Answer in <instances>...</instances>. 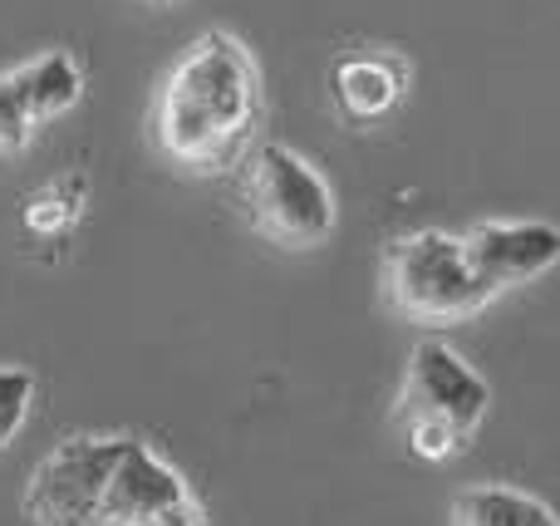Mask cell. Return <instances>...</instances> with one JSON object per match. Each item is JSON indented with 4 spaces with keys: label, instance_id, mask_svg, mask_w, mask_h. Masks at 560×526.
I'll return each instance as SVG.
<instances>
[{
    "label": "cell",
    "instance_id": "3957f363",
    "mask_svg": "<svg viewBox=\"0 0 560 526\" xmlns=\"http://www.w3.org/2000/svg\"><path fill=\"white\" fill-rule=\"evenodd\" d=\"M384 301L398 320L423 325V330H447L492 305L482 276H477L467 242L447 226H413L394 236L384 252Z\"/></svg>",
    "mask_w": 560,
    "mask_h": 526
},
{
    "label": "cell",
    "instance_id": "4fadbf2b",
    "mask_svg": "<svg viewBox=\"0 0 560 526\" xmlns=\"http://www.w3.org/2000/svg\"><path fill=\"white\" fill-rule=\"evenodd\" d=\"M143 5H177V0H143Z\"/></svg>",
    "mask_w": 560,
    "mask_h": 526
},
{
    "label": "cell",
    "instance_id": "7a4b0ae2",
    "mask_svg": "<svg viewBox=\"0 0 560 526\" xmlns=\"http://www.w3.org/2000/svg\"><path fill=\"white\" fill-rule=\"evenodd\" d=\"M492 413V384L443 340H423L408 354L404 384L394 399V429L408 458L447 463L482 433Z\"/></svg>",
    "mask_w": 560,
    "mask_h": 526
},
{
    "label": "cell",
    "instance_id": "ba28073f",
    "mask_svg": "<svg viewBox=\"0 0 560 526\" xmlns=\"http://www.w3.org/2000/svg\"><path fill=\"white\" fill-rule=\"evenodd\" d=\"M467 256H472L477 276H482L487 295H506L522 285L541 281L560 266V226L536 222V217H497V222H477L463 232Z\"/></svg>",
    "mask_w": 560,
    "mask_h": 526
},
{
    "label": "cell",
    "instance_id": "5b68a950",
    "mask_svg": "<svg viewBox=\"0 0 560 526\" xmlns=\"http://www.w3.org/2000/svg\"><path fill=\"white\" fill-rule=\"evenodd\" d=\"M128 433H74L59 448H49L35 463L25 482V512L30 526H98L104 512V492L114 478L118 458H124Z\"/></svg>",
    "mask_w": 560,
    "mask_h": 526
},
{
    "label": "cell",
    "instance_id": "9c48e42d",
    "mask_svg": "<svg viewBox=\"0 0 560 526\" xmlns=\"http://www.w3.org/2000/svg\"><path fill=\"white\" fill-rule=\"evenodd\" d=\"M408 84H413V65L398 49H359V55H345L329 69L335 108L359 128L394 114L404 104Z\"/></svg>",
    "mask_w": 560,
    "mask_h": 526
},
{
    "label": "cell",
    "instance_id": "30bf717a",
    "mask_svg": "<svg viewBox=\"0 0 560 526\" xmlns=\"http://www.w3.org/2000/svg\"><path fill=\"white\" fill-rule=\"evenodd\" d=\"M453 526H560V517L536 492H522L512 482H482L457 492Z\"/></svg>",
    "mask_w": 560,
    "mask_h": 526
},
{
    "label": "cell",
    "instance_id": "277c9868",
    "mask_svg": "<svg viewBox=\"0 0 560 526\" xmlns=\"http://www.w3.org/2000/svg\"><path fill=\"white\" fill-rule=\"evenodd\" d=\"M236 173L246 222L280 252H319L339 232V197L305 153L285 143H256Z\"/></svg>",
    "mask_w": 560,
    "mask_h": 526
},
{
    "label": "cell",
    "instance_id": "8992f818",
    "mask_svg": "<svg viewBox=\"0 0 560 526\" xmlns=\"http://www.w3.org/2000/svg\"><path fill=\"white\" fill-rule=\"evenodd\" d=\"M84 84L89 79L74 49H39L0 69V157H20L55 118L74 114Z\"/></svg>",
    "mask_w": 560,
    "mask_h": 526
},
{
    "label": "cell",
    "instance_id": "52a82bcc",
    "mask_svg": "<svg viewBox=\"0 0 560 526\" xmlns=\"http://www.w3.org/2000/svg\"><path fill=\"white\" fill-rule=\"evenodd\" d=\"M98 526H207V512L163 453L143 439H128L108 478Z\"/></svg>",
    "mask_w": 560,
    "mask_h": 526
},
{
    "label": "cell",
    "instance_id": "6da1fadb",
    "mask_svg": "<svg viewBox=\"0 0 560 526\" xmlns=\"http://www.w3.org/2000/svg\"><path fill=\"white\" fill-rule=\"evenodd\" d=\"M266 118V79L252 45L232 30H207L158 79L148 108L153 153L173 173L217 177L242 167Z\"/></svg>",
    "mask_w": 560,
    "mask_h": 526
},
{
    "label": "cell",
    "instance_id": "7c38bea8",
    "mask_svg": "<svg viewBox=\"0 0 560 526\" xmlns=\"http://www.w3.org/2000/svg\"><path fill=\"white\" fill-rule=\"evenodd\" d=\"M35 409V374L25 364H0V453L25 433Z\"/></svg>",
    "mask_w": 560,
    "mask_h": 526
},
{
    "label": "cell",
    "instance_id": "8fae6325",
    "mask_svg": "<svg viewBox=\"0 0 560 526\" xmlns=\"http://www.w3.org/2000/svg\"><path fill=\"white\" fill-rule=\"evenodd\" d=\"M89 212V177L84 173H65L55 183L35 187L20 207V226H25L35 242H69L74 226Z\"/></svg>",
    "mask_w": 560,
    "mask_h": 526
}]
</instances>
